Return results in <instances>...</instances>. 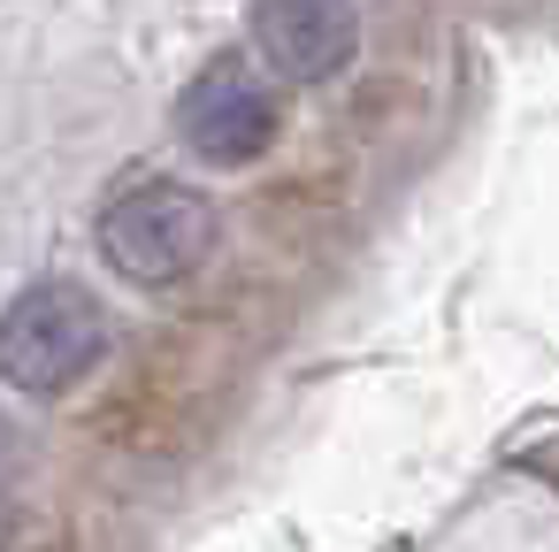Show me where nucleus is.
<instances>
[{"label": "nucleus", "mask_w": 559, "mask_h": 552, "mask_svg": "<svg viewBox=\"0 0 559 552\" xmlns=\"http://www.w3.org/2000/svg\"><path fill=\"white\" fill-rule=\"evenodd\" d=\"M93 238H100V261L123 284L169 292V284L207 269V254H215V200L177 185V177H146V185H131V192H116L100 208Z\"/></svg>", "instance_id": "obj_1"}, {"label": "nucleus", "mask_w": 559, "mask_h": 552, "mask_svg": "<svg viewBox=\"0 0 559 552\" xmlns=\"http://www.w3.org/2000/svg\"><path fill=\"white\" fill-rule=\"evenodd\" d=\"M108 353V307L85 292V284H32L0 307V384L9 391H32V399H55L70 384H85Z\"/></svg>", "instance_id": "obj_2"}, {"label": "nucleus", "mask_w": 559, "mask_h": 552, "mask_svg": "<svg viewBox=\"0 0 559 552\" xmlns=\"http://www.w3.org/2000/svg\"><path fill=\"white\" fill-rule=\"evenodd\" d=\"M276 124H284L276 85L253 78V62H238V55L207 62V70L185 85V101H177V139H185L207 169H246V162H261V154L276 146Z\"/></svg>", "instance_id": "obj_3"}, {"label": "nucleus", "mask_w": 559, "mask_h": 552, "mask_svg": "<svg viewBox=\"0 0 559 552\" xmlns=\"http://www.w3.org/2000/svg\"><path fill=\"white\" fill-rule=\"evenodd\" d=\"M253 55L276 85H330L360 55V0H253Z\"/></svg>", "instance_id": "obj_4"}, {"label": "nucleus", "mask_w": 559, "mask_h": 552, "mask_svg": "<svg viewBox=\"0 0 559 552\" xmlns=\"http://www.w3.org/2000/svg\"><path fill=\"white\" fill-rule=\"evenodd\" d=\"M9 529H16V514H9V491H0V544H9Z\"/></svg>", "instance_id": "obj_5"}]
</instances>
